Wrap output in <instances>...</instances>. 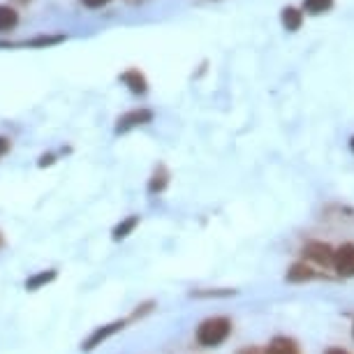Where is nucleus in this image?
<instances>
[{
    "label": "nucleus",
    "mask_w": 354,
    "mask_h": 354,
    "mask_svg": "<svg viewBox=\"0 0 354 354\" xmlns=\"http://www.w3.org/2000/svg\"><path fill=\"white\" fill-rule=\"evenodd\" d=\"M352 338H354V324H352Z\"/></svg>",
    "instance_id": "24"
},
{
    "label": "nucleus",
    "mask_w": 354,
    "mask_h": 354,
    "mask_svg": "<svg viewBox=\"0 0 354 354\" xmlns=\"http://www.w3.org/2000/svg\"><path fill=\"white\" fill-rule=\"evenodd\" d=\"M19 24V15L8 5H0V32H10L15 30Z\"/></svg>",
    "instance_id": "13"
},
{
    "label": "nucleus",
    "mask_w": 354,
    "mask_h": 354,
    "mask_svg": "<svg viewBox=\"0 0 354 354\" xmlns=\"http://www.w3.org/2000/svg\"><path fill=\"white\" fill-rule=\"evenodd\" d=\"M236 354H264V350H259V347L248 345V347H243V350H239Z\"/></svg>",
    "instance_id": "19"
},
{
    "label": "nucleus",
    "mask_w": 354,
    "mask_h": 354,
    "mask_svg": "<svg viewBox=\"0 0 354 354\" xmlns=\"http://www.w3.org/2000/svg\"><path fill=\"white\" fill-rule=\"evenodd\" d=\"M264 354H301V347L294 338H287V336H276L266 345Z\"/></svg>",
    "instance_id": "7"
},
{
    "label": "nucleus",
    "mask_w": 354,
    "mask_h": 354,
    "mask_svg": "<svg viewBox=\"0 0 354 354\" xmlns=\"http://www.w3.org/2000/svg\"><path fill=\"white\" fill-rule=\"evenodd\" d=\"M56 269H46V271H39L35 273V276H30L28 280H26V290L28 292H37V290H42L44 285H49L56 280Z\"/></svg>",
    "instance_id": "11"
},
{
    "label": "nucleus",
    "mask_w": 354,
    "mask_h": 354,
    "mask_svg": "<svg viewBox=\"0 0 354 354\" xmlns=\"http://www.w3.org/2000/svg\"><path fill=\"white\" fill-rule=\"evenodd\" d=\"M10 149H12V142H10L8 137H3V135H0V158H3V156H8Z\"/></svg>",
    "instance_id": "17"
},
{
    "label": "nucleus",
    "mask_w": 354,
    "mask_h": 354,
    "mask_svg": "<svg viewBox=\"0 0 354 354\" xmlns=\"http://www.w3.org/2000/svg\"><path fill=\"white\" fill-rule=\"evenodd\" d=\"M304 262H308L310 266L317 269H331L333 262V248L324 241H308L304 245Z\"/></svg>",
    "instance_id": "2"
},
{
    "label": "nucleus",
    "mask_w": 354,
    "mask_h": 354,
    "mask_svg": "<svg viewBox=\"0 0 354 354\" xmlns=\"http://www.w3.org/2000/svg\"><path fill=\"white\" fill-rule=\"evenodd\" d=\"M0 245H3V236H0Z\"/></svg>",
    "instance_id": "25"
},
{
    "label": "nucleus",
    "mask_w": 354,
    "mask_h": 354,
    "mask_svg": "<svg viewBox=\"0 0 354 354\" xmlns=\"http://www.w3.org/2000/svg\"><path fill=\"white\" fill-rule=\"evenodd\" d=\"M19 3H30V0H19Z\"/></svg>",
    "instance_id": "23"
},
{
    "label": "nucleus",
    "mask_w": 354,
    "mask_h": 354,
    "mask_svg": "<svg viewBox=\"0 0 354 354\" xmlns=\"http://www.w3.org/2000/svg\"><path fill=\"white\" fill-rule=\"evenodd\" d=\"M331 269L338 278H354V243H343L333 248Z\"/></svg>",
    "instance_id": "3"
},
{
    "label": "nucleus",
    "mask_w": 354,
    "mask_h": 354,
    "mask_svg": "<svg viewBox=\"0 0 354 354\" xmlns=\"http://www.w3.org/2000/svg\"><path fill=\"white\" fill-rule=\"evenodd\" d=\"M350 149H352V153H354V137L350 139Z\"/></svg>",
    "instance_id": "21"
},
{
    "label": "nucleus",
    "mask_w": 354,
    "mask_h": 354,
    "mask_svg": "<svg viewBox=\"0 0 354 354\" xmlns=\"http://www.w3.org/2000/svg\"><path fill=\"white\" fill-rule=\"evenodd\" d=\"M167 185H169V169L165 165H158L149 178V192L151 195H160V192H165Z\"/></svg>",
    "instance_id": "9"
},
{
    "label": "nucleus",
    "mask_w": 354,
    "mask_h": 354,
    "mask_svg": "<svg viewBox=\"0 0 354 354\" xmlns=\"http://www.w3.org/2000/svg\"><path fill=\"white\" fill-rule=\"evenodd\" d=\"M82 3L86 5V8H93V10H95V8H104V5H109L111 0H82Z\"/></svg>",
    "instance_id": "18"
},
{
    "label": "nucleus",
    "mask_w": 354,
    "mask_h": 354,
    "mask_svg": "<svg viewBox=\"0 0 354 354\" xmlns=\"http://www.w3.org/2000/svg\"><path fill=\"white\" fill-rule=\"evenodd\" d=\"M153 121V111L151 109H132L128 113H123L116 121V135H125V132L139 128V125H146Z\"/></svg>",
    "instance_id": "5"
},
{
    "label": "nucleus",
    "mask_w": 354,
    "mask_h": 354,
    "mask_svg": "<svg viewBox=\"0 0 354 354\" xmlns=\"http://www.w3.org/2000/svg\"><path fill=\"white\" fill-rule=\"evenodd\" d=\"M153 306H156V304H153V301H149V304H142V306H137V310L132 313V317H130V319H137V317H144V315H149V313L153 310Z\"/></svg>",
    "instance_id": "15"
},
{
    "label": "nucleus",
    "mask_w": 354,
    "mask_h": 354,
    "mask_svg": "<svg viewBox=\"0 0 354 354\" xmlns=\"http://www.w3.org/2000/svg\"><path fill=\"white\" fill-rule=\"evenodd\" d=\"M333 8V0H304V12L308 15H322Z\"/></svg>",
    "instance_id": "14"
},
{
    "label": "nucleus",
    "mask_w": 354,
    "mask_h": 354,
    "mask_svg": "<svg viewBox=\"0 0 354 354\" xmlns=\"http://www.w3.org/2000/svg\"><path fill=\"white\" fill-rule=\"evenodd\" d=\"M125 324H128V319H116V322H111V324H104V326H97L95 331L91 333L88 338L82 343V350L84 352H93L95 347H100L102 343H106L113 333H118V331H123L125 329Z\"/></svg>",
    "instance_id": "4"
},
{
    "label": "nucleus",
    "mask_w": 354,
    "mask_h": 354,
    "mask_svg": "<svg viewBox=\"0 0 354 354\" xmlns=\"http://www.w3.org/2000/svg\"><path fill=\"white\" fill-rule=\"evenodd\" d=\"M280 21H283L285 26V30H299L301 28V24H304V10H299V8H285L283 12H280Z\"/></svg>",
    "instance_id": "10"
},
{
    "label": "nucleus",
    "mask_w": 354,
    "mask_h": 354,
    "mask_svg": "<svg viewBox=\"0 0 354 354\" xmlns=\"http://www.w3.org/2000/svg\"><path fill=\"white\" fill-rule=\"evenodd\" d=\"M137 225H139V216H128L123 223H118L116 227H113L111 239L113 241H123V239H128L130 234L137 230Z\"/></svg>",
    "instance_id": "12"
},
{
    "label": "nucleus",
    "mask_w": 354,
    "mask_h": 354,
    "mask_svg": "<svg viewBox=\"0 0 354 354\" xmlns=\"http://www.w3.org/2000/svg\"><path fill=\"white\" fill-rule=\"evenodd\" d=\"M121 82L128 86V88L135 93V95H144L146 91H149V82H146V77L139 72L137 68H132L128 72H123L121 75Z\"/></svg>",
    "instance_id": "8"
},
{
    "label": "nucleus",
    "mask_w": 354,
    "mask_h": 354,
    "mask_svg": "<svg viewBox=\"0 0 354 354\" xmlns=\"http://www.w3.org/2000/svg\"><path fill=\"white\" fill-rule=\"evenodd\" d=\"M315 278H329V276H324L322 271H315V266H310L308 262L292 264L285 276L287 283H310V280H315Z\"/></svg>",
    "instance_id": "6"
},
{
    "label": "nucleus",
    "mask_w": 354,
    "mask_h": 354,
    "mask_svg": "<svg viewBox=\"0 0 354 354\" xmlns=\"http://www.w3.org/2000/svg\"><path fill=\"white\" fill-rule=\"evenodd\" d=\"M232 333V319L230 317H209L197 326V343L202 347H220L230 338Z\"/></svg>",
    "instance_id": "1"
},
{
    "label": "nucleus",
    "mask_w": 354,
    "mask_h": 354,
    "mask_svg": "<svg viewBox=\"0 0 354 354\" xmlns=\"http://www.w3.org/2000/svg\"><path fill=\"white\" fill-rule=\"evenodd\" d=\"M324 354H350V352L343 350V347H329V350H326Z\"/></svg>",
    "instance_id": "20"
},
{
    "label": "nucleus",
    "mask_w": 354,
    "mask_h": 354,
    "mask_svg": "<svg viewBox=\"0 0 354 354\" xmlns=\"http://www.w3.org/2000/svg\"><path fill=\"white\" fill-rule=\"evenodd\" d=\"M128 3H144V0H128Z\"/></svg>",
    "instance_id": "22"
},
{
    "label": "nucleus",
    "mask_w": 354,
    "mask_h": 354,
    "mask_svg": "<svg viewBox=\"0 0 354 354\" xmlns=\"http://www.w3.org/2000/svg\"><path fill=\"white\" fill-rule=\"evenodd\" d=\"M234 290H225V292H192V297H230Z\"/></svg>",
    "instance_id": "16"
}]
</instances>
